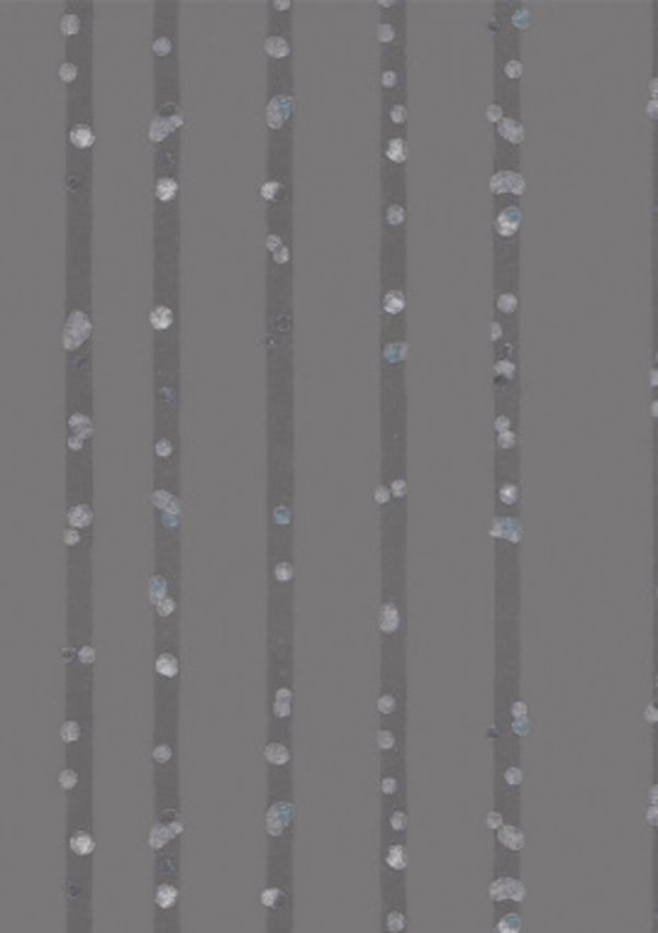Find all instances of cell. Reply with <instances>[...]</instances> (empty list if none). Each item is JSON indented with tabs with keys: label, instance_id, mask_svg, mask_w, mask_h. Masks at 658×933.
Returning <instances> with one entry per match:
<instances>
[{
	"label": "cell",
	"instance_id": "obj_1",
	"mask_svg": "<svg viewBox=\"0 0 658 933\" xmlns=\"http://www.w3.org/2000/svg\"><path fill=\"white\" fill-rule=\"evenodd\" d=\"M67 232V322H64L61 346L67 356V385H83L91 383L95 332L91 298V205L69 210Z\"/></svg>",
	"mask_w": 658,
	"mask_h": 933
},
{
	"label": "cell",
	"instance_id": "obj_2",
	"mask_svg": "<svg viewBox=\"0 0 658 933\" xmlns=\"http://www.w3.org/2000/svg\"><path fill=\"white\" fill-rule=\"evenodd\" d=\"M93 69L85 81L67 93V205L69 210H81L91 205L93 183Z\"/></svg>",
	"mask_w": 658,
	"mask_h": 933
},
{
	"label": "cell",
	"instance_id": "obj_3",
	"mask_svg": "<svg viewBox=\"0 0 658 933\" xmlns=\"http://www.w3.org/2000/svg\"><path fill=\"white\" fill-rule=\"evenodd\" d=\"M154 171V256L174 262L181 246V149L157 151Z\"/></svg>",
	"mask_w": 658,
	"mask_h": 933
},
{
	"label": "cell",
	"instance_id": "obj_4",
	"mask_svg": "<svg viewBox=\"0 0 658 933\" xmlns=\"http://www.w3.org/2000/svg\"><path fill=\"white\" fill-rule=\"evenodd\" d=\"M154 332V364L178 366V330H181V292L178 258L164 262L154 256V300L149 312Z\"/></svg>",
	"mask_w": 658,
	"mask_h": 933
},
{
	"label": "cell",
	"instance_id": "obj_5",
	"mask_svg": "<svg viewBox=\"0 0 658 933\" xmlns=\"http://www.w3.org/2000/svg\"><path fill=\"white\" fill-rule=\"evenodd\" d=\"M268 298H290L293 288V212L280 222H266Z\"/></svg>",
	"mask_w": 658,
	"mask_h": 933
},
{
	"label": "cell",
	"instance_id": "obj_6",
	"mask_svg": "<svg viewBox=\"0 0 658 933\" xmlns=\"http://www.w3.org/2000/svg\"><path fill=\"white\" fill-rule=\"evenodd\" d=\"M383 600L379 607V632L385 650L403 654V558H383Z\"/></svg>",
	"mask_w": 658,
	"mask_h": 933
},
{
	"label": "cell",
	"instance_id": "obj_7",
	"mask_svg": "<svg viewBox=\"0 0 658 933\" xmlns=\"http://www.w3.org/2000/svg\"><path fill=\"white\" fill-rule=\"evenodd\" d=\"M391 519H393V556L403 558L405 544V497H407V469H405V400H397L395 412V444H393V463L391 479Z\"/></svg>",
	"mask_w": 658,
	"mask_h": 933
},
{
	"label": "cell",
	"instance_id": "obj_8",
	"mask_svg": "<svg viewBox=\"0 0 658 933\" xmlns=\"http://www.w3.org/2000/svg\"><path fill=\"white\" fill-rule=\"evenodd\" d=\"M293 115H296L293 76H290V79L268 76V101H266L268 149L293 151Z\"/></svg>",
	"mask_w": 658,
	"mask_h": 933
},
{
	"label": "cell",
	"instance_id": "obj_9",
	"mask_svg": "<svg viewBox=\"0 0 658 933\" xmlns=\"http://www.w3.org/2000/svg\"><path fill=\"white\" fill-rule=\"evenodd\" d=\"M290 15H293V3H280L274 0L268 3V25H266V57H268V76L278 79H290L293 76V27H290Z\"/></svg>",
	"mask_w": 658,
	"mask_h": 933
},
{
	"label": "cell",
	"instance_id": "obj_10",
	"mask_svg": "<svg viewBox=\"0 0 658 933\" xmlns=\"http://www.w3.org/2000/svg\"><path fill=\"white\" fill-rule=\"evenodd\" d=\"M407 286L405 256L383 246L381 256V330H405Z\"/></svg>",
	"mask_w": 658,
	"mask_h": 933
},
{
	"label": "cell",
	"instance_id": "obj_11",
	"mask_svg": "<svg viewBox=\"0 0 658 933\" xmlns=\"http://www.w3.org/2000/svg\"><path fill=\"white\" fill-rule=\"evenodd\" d=\"M520 230H522V205L520 200H505L495 205L493 220V252L495 262L503 270L520 276Z\"/></svg>",
	"mask_w": 658,
	"mask_h": 933
},
{
	"label": "cell",
	"instance_id": "obj_12",
	"mask_svg": "<svg viewBox=\"0 0 658 933\" xmlns=\"http://www.w3.org/2000/svg\"><path fill=\"white\" fill-rule=\"evenodd\" d=\"M405 364H407L405 330H381L383 412H397V400L405 398V385H403Z\"/></svg>",
	"mask_w": 658,
	"mask_h": 933
},
{
	"label": "cell",
	"instance_id": "obj_13",
	"mask_svg": "<svg viewBox=\"0 0 658 933\" xmlns=\"http://www.w3.org/2000/svg\"><path fill=\"white\" fill-rule=\"evenodd\" d=\"M272 726L268 732H276L290 739V719H293V682H290V644L280 642L272 648Z\"/></svg>",
	"mask_w": 658,
	"mask_h": 933
},
{
	"label": "cell",
	"instance_id": "obj_14",
	"mask_svg": "<svg viewBox=\"0 0 658 933\" xmlns=\"http://www.w3.org/2000/svg\"><path fill=\"white\" fill-rule=\"evenodd\" d=\"M154 73L178 71V5H154V39H152Z\"/></svg>",
	"mask_w": 658,
	"mask_h": 933
},
{
	"label": "cell",
	"instance_id": "obj_15",
	"mask_svg": "<svg viewBox=\"0 0 658 933\" xmlns=\"http://www.w3.org/2000/svg\"><path fill=\"white\" fill-rule=\"evenodd\" d=\"M159 650L154 658V678H157V712L176 714V688L181 676V658L176 646V629L169 632V642L157 638Z\"/></svg>",
	"mask_w": 658,
	"mask_h": 933
},
{
	"label": "cell",
	"instance_id": "obj_16",
	"mask_svg": "<svg viewBox=\"0 0 658 933\" xmlns=\"http://www.w3.org/2000/svg\"><path fill=\"white\" fill-rule=\"evenodd\" d=\"M293 790L290 783L278 790H268V809H266V833L272 839V853L290 855L293 843Z\"/></svg>",
	"mask_w": 658,
	"mask_h": 933
},
{
	"label": "cell",
	"instance_id": "obj_17",
	"mask_svg": "<svg viewBox=\"0 0 658 933\" xmlns=\"http://www.w3.org/2000/svg\"><path fill=\"white\" fill-rule=\"evenodd\" d=\"M407 186L405 183H383V246L393 249L395 256H405L407 234Z\"/></svg>",
	"mask_w": 658,
	"mask_h": 933
},
{
	"label": "cell",
	"instance_id": "obj_18",
	"mask_svg": "<svg viewBox=\"0 0 658 933\" xmlns=\"http://www.w3.org/2000/svg\"><path fill=\"white\" fill-rule=\"evenodd\" d=\"M154 909H157V931L164 933V921L171 919V926L178 931V859L174 855H159V883L154 889Z\"/></svg>",
	"mask_w": 658,
	"mask_h": 933
},
{
	"label": "cell",
	"instance_id": "obj_19",
	"mask_svg": "<svg viewBox=\"0 0 658 933\" xmlns=\"http://www.w3.org/2000/svg\"><path fill=\"white\" fill-rule=\"evenodd\" d=\"M268 561H272V604H274V624L280 617L290 612V595H293V556L290 546H268Z\"/></svg>",
	"mask_w": 658,
	"mask_h": 933
},
{
	"label": "cell",
	"instance_id": "obj_20",
	"mask_svg": "<svg viewBox=\"0 0 658 933\" xmlns=\"http://www.w3.org/2000/svg\"><path fill=\"white\" fill-rule=\"evenodd\" d=\"M178 417H166L164 412L157 410V437H154V479H166V475L178 471Z\"/></svg>",
	"mask_w": 658,
	"mask_h": 933
},
{
	"label": "cell",
	"instance_id": "obj_21",
	"mask_svg": "<svg viewBox=\"0 0 658 933\" xmlns=\"http://www.w3.org/2000/svg\"><path fill=\"white\" fill-rule=\"evenodd\" d=\"M493 290H495V314H500L505 330L517 327V314H520V276H512L503 270L498 264H493Z\"/></svg>",
	"mask_w": 658,
	"mask_h": 933
},
{
	"label": "cell",
	"instance_id": "obj_22",
	"mask_svg": "<svg viewBox=\"0 0 658 933\" xmlns=\"http://www.w3.org/2000/svg\"><path fill=\"white\" fill-rule=\"evenodd\" d=\"M524 142V123L520 115V103L507 101L503 105V113L495 120V149L505 151L510 157H520V149Z\"/></svg>",
	"mask_w": 658,
	"mask_h": 933
},
{
	"label": "cell",
	"instance_id": "obj_23",
	"mask_svg": "<svg viewBox=\"0 0 658 933\" xmlns=\"http://www.w3.org/2000/svg\"><path fill=\"white\" fill-rule=\"evenodd\" d=\"M264 758L268 765V790H278L290 783V761H293V753H290V744L286 736L268 732Z\"/></svg>",
	"mask_w": 658,
	"mask_h": 933
},
{
	"label": "cell",
	"instance_id": "obj_24",
	"mask_svg": "<svg viewBox=\"0 0 658 933\" xmlns=\"http://www.w3.org/2000/svg\"><path fill=\"white\" fill-rule=\"evenodd\" d=\"M407 845L405 839L383 841V897L391 892H405L403 875L407 873Z\"/></svg>",
	"mask_w": 658,
	"mask_h": 933
},
{
	"label": "cell",
	"instance_id": "obj_25",
	"mask_svg": "<svg viewBox=\"0 0 658 933\" xmlns=\"http://www.w3.org/2000/svg\"><path fill=\"white\" fill-rule=\"evenodd\" d=\"M407 135H383L381 139V183H405Z\"/></svg>",
	"mask_w": 658,
	"mask_h": 933
},
{
	"label": "cell",
	"instance_id": "obj_26",
	"mask_svg": "<svg viewBox=\"0 0 658 933\" xmlns=\"http://www.w3.org/2000/svg\"><path fill=\"white\" fill-rule=\"evenodd\" d=\"M381 135H407V89L383 105Z\"/></svg>",
	"mask_w": 658,
	"mask_h": 933
},
{
	"label": "cell",
	"instance_id": "obj_27",
	"mask_svg": "<svg viewBox=\"0 0 658 933\" xmlns=\"http://www.w3.org/2000/svg\"><path fill=\"white\" fill-rule=\"evenodd\" d=\"M495 465H498V507L512 509L520 505V497H522L520 479H517L515 469H507V465H503L500 461H495Z\"/></svg>",
	"mask_w": 658,
	"mask_h": 933
},
{
	"label": "cell",
	"instance_id": "obj_28",
	"mask_svg": "<svg viewBox=\"0 0 658 933\" xmlns=\"http://www.w3.org/2000/svg\"><path fill=\"white\" fill-rule=\"evenodd\" d=\"M407 831V811H405V790L397 792L395 802L383 814V841L385 839H405Z\"/></svg>",
	"mask_w": 658,
	"mask_h": 933
},
{
	"label": "cell",
	"instance_id": "obj_29",
	"mask_svg": "<svg viewBox=\"0 0 658 933\" xmlns=\"http://www.w3.org/2000/svg\"><path fill=\"white\" fill-rule=\"evenodd\" d=\"M407 929V909H405V892L385 895V911H383V931L403 933Z\"/></svg>",
	"mask_w": 658,
	"mask_h": 933
},
{
	"label": "cell",
	"instance_id": "obj_30",
	"mask_svg": "<svg viewBox=\"0 0 658 933\" xmlns=\"http://www.w3.org/2000/svg\"><path fill=\"white\" fill-rule=\"evenodd\" d=\"M149 849H152L157 855H164V853L178 855L174 831H171L169 821L164 817H157V821L152 823V831H149Z\"/></svg>",
	"mask_w": 658,
	"mask_h": 933
},
{
	"label": "cell",
	"instance_id": "obj_31",
	"mask_svg": "<svg viewBox=\"0 0 658 933\" xmlns=\"http://www.w3.org/2000/svg\"><path fill=\"white\" fill-rule=\"evenodd\" d=\"M524 929L522 914L517 909H503L500 914H495V931L500 933H520Z\"/></svg>",
	"mask_w": 658,
	"mask_h": 933
},
{
	"label": "cell",
	"instance_id": "obj_32",
	"mask_svg": "<svg viewBox=\"0 0 658 933\" xmlns=\"http://www.w3.org/2000/svg\"><path fill=\"white\" fill-rule=\"evenodd\" d=\"M490 195H493V208L495 205H500V203H505V200H510L507 198V191H505V173H503V159L495 154V161H493V176H490Z\"/></svg>",
	"mask_w": 658,
	"mask_h": 933
},
{
	"label": "cell",
	"instance_id": "obj_33",
	"mask_svg": "<svg viewBox=\"0 0 658 933\" xmlns=\"http://www.w3.org/2000/svg\"><path fill=\"white\" fill-rule=\"evenodd\" d=\"M490 330H493V352H495L505 342V334H507L505 322L500 320V314L493 312V327Z\"/></svg>",
	"mask_w": 658,
	"mask_h": 933
},
{
	"label": "cell",
	"instance_id": "obj_34",
	"mask_svg": "<svg viewBox=\"0 0 658 933\" xmlns=\"http://www.w3.org/2000/svg\"><path fill=\"white\" fill-rule=\"evenodd\" d=\"M644 719L649 722V726L654 729L656 722H658V714H656V698L649 702V707H646V712H644Z\"/></svg>",
	"mask_w": 658,
	"mask_h": 933
},
{
	"label": "cell",
	"instance_id": "obj_35",
	"mask_svg": "<svg viewBox=\"0 0 658 933\" xmlns=\"http://www.w3.org/2000/svg\"><path fill=\"white\" fill-rule=\"evenodd\" d=\"M646 821H649V827H651V829H656V823H658V809H656L654 802H649V811H646Z\"/></svg>",
	"mask_w": 658,
	"mask_h": 933
},
{
	"label": "cell",
	"instance_id": "obj_36",
	"mask_svg": "<svg viewBox=\"0 0 658 933\" xmlns=\"http://www.w3.org/2000/svg\"><path fill=\"white\" fill-rule=\"evenodd\" d=\"M656 417H658V400L654 395V400H651V422H654V425H656Z\"/></svg>",
	"mask_w": 658,
	"mask_h": 933
},
{
	"label": "cell",
	"instance_id": "obj_37",
	"mask_svg": "<svg viewBox=\"0 0 658 933\" xmlns=\"http://www.w3.org/2000/svg\"><path fill=\"white\" fill-rule=\"evenodd\" d=\"M649 802H654V805H656V783H651V787H649Z\"/></svg>",
	"mask_w": 658,
	"mask_h": 933
}]
</instances>
